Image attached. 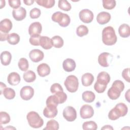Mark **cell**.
Returning a JSON list of instances; mask_svg holds the SVG:
<instances>
[{
    "label": "cell",
    "instance_id": "cell-1",
    "mask_svg": "<svg viewBox=\"0 0 130 130\" xmlns=\"http://www.w3.org/2000/svg\"><path fill=\"white\" fill-rule=\"evenodd\" d=\"M117 36L113 27L108 26L105 27L102 31V41L108 46L114 45L117 42Z\"/></svg>",
    "mask_w": 130,
    "mask_h": 130
},
{
    "label": "cell",
    "instance_id": "cell-2",
    "mask_svg": "<svg viewBox=\"0 0 130 130\" xmlns=\"http://www.w3.org/2000/svg\"><path fill=\"white\" fill-rule=\"evenodd\" d=\"M124 84L123 82L121 80H116L114 81L112 86L108 90V96L111 100H116L120 96V93L124 90Z\"/></svg>",
    "mask_w": 130,
    "mask_h": 130
},
{
    "label": "cell",
    "instance_id": "cell-3",
    "mask_svg": "<svg viewBox=\"0 0 130 130\" xmlns=\"http://www.w3.org/2000/svg\"><path fill=\"white\" fill-rule=\"evenodd\" d=\"M26 118L29 126L35 128L42 127L44 124L43 119L35 111H30L27 113Z\"/></svg>",
    "mask_w": 130,
    "mask_h": 130
},
{
    "label": "cell",
    "instance_id": "cell-4",
    "mask_svg": "<svg viewBox=\"0 0 130 130\" xmlns=\"http://www.w3.org/2000/svg\"><path fill=\"white\" fill-rule=\"evenodd\" d=\"M52 20L58 23L59 25L62 27H67L70 23L71 19L70 16L65 13L60 11H57L53 14L51 17Z\"/></svg>",
    "mask_w": 130,
    "mask_h": 130
},
{
    "label": "cell",
    "instance_id": "cell-5",
    "mask_svg": "<svg viewBox=\"0 0 130 130\" xmlns=\"http://www.w3.org/2000/svg\"><path fill=\"white\" fill-rule=\"evenodd\" d=\"M64 85L68 91L72 93L75 92L78 88V79L74 75H69L65 80Z\"/></svg>",
    "mask_w": 130,
    "mask_h": 130
},
{
    "label": "cell",
    "instance_id": "cell-6",
    "mask_svg": "<svg viewBox=\"0 0 130 130\" xmlns=\"http://www.w3.org/2000/svg\"><path fill=\"white\" fill-rule=\"evenodd\" d=\"M63 116L68 121H73L77 118V112L72 106L66 107L63 111Z\"/></svg>",
    "mask_w": 130,
    "mask_h": 130
},
{
    "label": "cell",
    "instance_id": "cell-7",
    "mask_svg": "<svg viewBox=\"0 0 130 130\" xmlns=\"http://www.w3.org/2000/svg\"><path fill=\"white\" fill-rule=\"evenodd\" d=\"M79 18L84 23H89L93 19V13L89 9H83L79 12Z\"/></svg>",
    "mask_w": 130,
    "mask_h": 130
},
{
    "label": "cell",
    "instance_id": "cell-8",
    "mask_svg": "<svg viewBox=\"0 0 130 130\" xmlns=\"http://www.w3.org/2000/svg\"><path fill=\"white\" fill-rule=\"evenodd\" d=\"M34 94V90L30 86H23L20 90V95L22 99L25 101L30 100Z\"/></svg>",
    "mask_w": 130,
    "mask_h": 130
},
{
    "label": "cell",
    "instance_id": "cell-9",
    "mask_svg": "<svg viewBox=\"0 0 130 130\" xmlns=\"http://www.w3.org/2000/svg\"><path fill=\"white\" fill-rule=\"evenodd\" d=\"M80 114L82 119L90 118L94 114L93 109L89 105H84L80 108Z\"/></svg>",
    "mask_w": 130,
    "mask_h": 130
},
{
    "label": "cell",
    "instance_id": "cell-10",
    "mask_svg": "<svg viewBox=\"0 0 130 130\" xmlns=\"http://www.w3.org/2000/svg\"><path fill=\"white\" fill-rule=\"evenodd\" d=\"M42 26L39 22H35L29 25L28 28V33L30 37L40 35L42 32Z\"/></svg>",
    "mask_w": 130,
    "mask_h": 130
},
{
    "label": "cell",
    "instance_id": "cell-11",
    "mask_svg": "<svg viewBox=\"0 0 130 130\" xmlns=\"http://www.w3.org/2000/svg\"><path fill=\"white\" fill-rule=\"evenodd\" d=\"M57 106L53 105H46L43 110V115L48 118H54L57 114Z\"/></svg>",
    "mask_w": 130,
    "mask_h": 130
},
{
    "label": "cell",
    "instance_id": "cell-12",
    "mask_svg": "<svg viewBox=\"0 0 130 130\" xmlns=\"http://www.w3.org/2000/svg\"><path fill=\"white\" fill-rule=\"evenodd\" d=\"M29 56L32 61L38 62L44 58V54L43 52L39 49H33L30 51Z\"/></svg>",
    "mask_w": 130,
    "mask_h": 130
},
{
    "label": "cell",
    "instance_id": "cell-13",
    "mask_svg": "<svg viewBox=\"0 0 130 130\" xmlns=\"http://www.w3.org/2000/svg\"><path fill=\"white\" fill-rule=\"evenodd\" d=\"M12 15L17 21H21L26 16V11L24 8L20 7L17 9H14L12 11Z\"/></svg>",
    "mask_w": 130,
    "mask_h": 130
},
{
    "label": "cell",
    "instance_id": "cell-14",
    "mask_svg": "<svg viewBox=\"0 0 130 130\" xmlns=\"http://www.w3.org/2000/svg\"><path fill=\"white\" fill-rule=\"evenodd\" d=\"M12 23L9 19H4L0 22V31L8 34L12 29Z\"/></svg>",
    "mask_w": 130,
    "mask_h": 130
},
{
    "label": "cell",
    "instance_id": "cell-15",
    "mask_svg": "<svg viewBox=\"0 0 130 130\" xmlns=\"http://www.w3.org/2000/svg\"><path fill=\"white\" fill-rule=\"evenodd\" d=\"M111 19V15L107 12L103 11L99 13L96 16V21L102 25L105 24L109 22Z\"/></svg>",
    "mask_w": 130,
    "mask_h": 130
},
{
    "label": "cell",
    "instance_id": "cell-16",
    "mask_svg": "<svg viewBox=\"0 0 130 130\" xmlns=\"http://www.w3.org/2000/svg\"><path fill=\"white\" fill-rule=\"evenodd\" d=\"M110 57H112V55L111 54L108 52H103L98 57V62L102 67H108L109 66L108 59Z\"/></svg>",
    "mask_w": 130,
    "mask_h": 130
},
{
    "label": "cell",
    "instance_id": "cell-17",
    "mask_svg": "<svg viewBox=\"0 0 130 130\" xmlns=\"http://www.w3.org/2000/svg\"><path fill=\"white\" fill-rule=\"evenodd\" d=\"M76 62L72 58H67L62 63V67L63 70L67 72L73 71L76 68Z\"/></svg>",
    "mask_w": 130,
    "mask_h": 130
},
{
    "label": "cell",
    "instance_id": "cell-18",
    "mask_svg": "<svg viewBox=\"0 0 130 130\" xmlns=\"http://www.w3.org/2000/svg\"><path fill=\"white\" fill-rule=\"evenodd\" d=\"M37 72L40 76L45 77L50 73V67L47 63H42L38 66Z\"/></svg>",
    "mask_w": 130,
    "mask_h": 130
},
{
    "label": "cell",
    "instance_id": "cell-19",
    "mask_svg": "<svg viewBox=\"0 0 130 130\" xmlns=\"http://www.w3.org/2000/svg\"><path fill=\"white\" fill-rule=\"evenodd\" d=\"M20 75L16 72L10 73L7 78V81L9 84L13 86L18 85L20 83Z\"/></svg>",
    "mask_w": 130,
    "mask_h": 130
},
{
    "label": "cell",
    "instance_id": "cell-20",
    "mask_svg": "<svg viewBox=\"0 0 130 130\" xmlns=\"http://www.w3.org/2000/svg\"><path fill=\"white\" fill-rule=\"evenodd\" d=\"M40 45L44 49L48 50L53 46L51 39L47 36H41L40 39Z\"/></svg>",
    "mask_w": 130,
    "mask_h": 130
},
{
    "label": "cell",
    "instance_id": "cell-21",
    "mask_svg": "<svg viewBox=\"0 0 130 130\" xmlns=\"http://www.w3.org/2000/svg\"><path fill=\"white\" fill-rule=\"evenodd\" d=\"M110 81V76L109 74L104 71L101 72L97 76V81L100 83L107 85Z\"/></svg>",
    "mask_w": 130,
    "mask_h": 130
},
{
    "label": "cell",
    "instance_id": "cell-22",
    "mask_svg": "<svg viewBox=\"0 0 130 130\" xmlns=\"http://www.w3.org/2000/svg\"><path fill=\"white\" fill-rule=\"evenodd\" d=\"M94 80L93 76L89 73L84 74L81 78L82 84L84 86H89L92 84Z\"/></svg>",
    "mask_w": 130,
    "mask_h": 130
},
{
    "label": "cell",
    "instance_id": "cell-23",
    "mask_svg": "<svg viewBox=\"0 0 130 130\" xmlns=\"http://www.w3.org/2000/svg\"><path fill=\"white\" fill-rule=\"evenodd\" d=\"M12 55L10 52L8 51H4L1 53V61L3 65L7 66H8L11 61Z\"/></svg>",
    "mask_w": 130,
    "mask_h": 130
},
{
    "label": "cell",
    "instance_id": "cell-24",
    "mask_svg": "<svg viewBox=\"0 0 130 130\" xmlns=\"http://www.w3.org/2000/svg\"><path fill=\"white\" fill-rule=\"evenodd\" d=\"M118 32L122 38H127L130 35L129 26L125 23L121 24L118 28Z\"/></svg>",
    "mask_w": 130,
    "mask_h": 130
},
{
    "label": "cell",
    "instance_id": "cell-25",
    "mask_svg": "<svg viewBox=\"0 0 130 130\" xmlns=\"http://www.w3.org/2000/svg\"><path fill=\"white\" fill-rule=\"evenodd\" d=\"M82 97L83 100L85 102L92 103L95 100V95L92 91L87 90L83 92Z\"/></svg>",
    "mask_w": 130,
    "mask_h": 130
},
{
    "label": "cell",
    "instance_id": "cell-26",
    "mask_svg": "<svg viewBox=\"0 0 130 130\" xmlns=\"http://www.w3.org/2000/svg\"><path fill=\"white\" fill-rule=\"evenodd\" d=\"M23 77L25 82L30 83L34 82L36 80V75L34 72L31 70H29L23 74Z\"/></svg>",
    "mask_w": 130,
    "mask_h": 130
},
{
    "label": "cell",
    "instance_id": "cell-27",
    "mask_svg": "<svg viewBox=\"0 0 130 130\" xmlns=\"http://www.w3.org/2000/svg\"><path fill=\"white\" fill-rule=\"evenodd\" d=\"M115 107L117 110L121 117L124 116L126 115L128 111V108L125 104L123 103H118L116 105Z\"/></svg>",
    "mask_w": 130,
    "mask_h": 130
},
{
    "label": "cell",
    "instance_id": "cell-28",
    "mask_svg": "<svg viewBox=\"0 0 130 130\" xmlns=\"http://www.w3.org/2000/svg\"><path fill=\"white\" fill-rule=\"evenodd\" d=\"M7 40L10 44L16 45L19 42L20 37L16 33H11L8 35Z\"/></svg>",
    "mask_w": 130,
    "mask_h": 130
},
{
    "label": "cell",
    "instance_id": "cell-29",
    "mask_svg": "<svg viewBox=\"0 0 130 130\" xmlns=\"http://www.w3.org/2000/svg\"><path fill=\"white\" fill-rule=\"evenodd\" d=\"M52 45L55 48H59L63 46V40L62 38L59 36H55L51 38Z\"/></svg>",
    "mask_w": 130,
    "mask_h": 130
},
{
    "label": "cell",
    "instance_id": "cell-30",
    "mask_svg": "<svg viewBox=\"0 0 130 130\" xmlns=\"http://www.w3.org/2000/svg\"><path fill=\"white\" fill-rule=\"evenodd\" d=\"M4 97L8 100H12L15 96V90L10 87H6L5 88L2 93Z\"/></svg>",
    "mask_w": 130,
    "mask_h": 130
},
{
    "label": "cell",
    "instance_id": "cell-31",
    "mask_svg": "<svg viewBox=\"0 0 130 130\" xmlns=\"http://www.w3.org/2000/svg\"><path fill=\"white\" fill-rule=\"evenodd\" d=\"M59 129L58 122L54 119L50 120L47 122L46 126L44 128V130H57Z\"/></svg>",
    "mask_w": 130,
    "mask_h": 130
},
{
    "label": "cell",
    "instance_id": "cell-32",
    "mask_svg": "<svg viewBox=\"0 0 130 130\" xmlns=\"http://www.w3.org/2000/svg\"><path fill=\"white\" fill-rule=\"evenodd\" d=\"M36 2L40 6H43L46 8H51L55 4L54 0H37Z\"/></svg>",
    "mask_w": 130,
    "mask_h": 130
},
{
    "label": "cell",
    "instance_id": "cell-33",
    "mask_svg": "<svg viewBox=\"0 0 130 130\" xmlns=\"http://www.w3.org/2000/svg\"><path fill=\"white\" fill-rule=\"evenodd\" d=\"M82 128L84 130H96L98 128V125L93 121H87L83 123Z\"/></svg>",
    "mask_w": 130,
    "mask_h": 130
},
{
    "label": "cell",
    "instance_id": "cell-34",
    "mask_svg": "<svg viewBox=\"0 0 130 130\" xmlns=\"http://www.w3.org/2000/svg\"><path fill=\"white\" fill-rule=\"evenodd\" d=\"M58 6L59 8L65 11H70L72 8L71 4L67 0H59L58 3Z\"/></svg>",
    "mask_w": 130,
    "mask_h": 130
},
{
    "label": "cell",
    "instance_id": "cell-35",
    "mask_svg": "<svg viewBox=\"0 0 130 130\" xmlns=\"http://www.w3.org/2000/svg\"><path fill=\"white\" fill-rule=\"evenodd\" d=\"M18 65L22 71H26L29 67L28 61L25 58H21L18 61Z\"/></svg>",
    "mask_w": 130,
    "mask_h": 130
},
{
    "label": "cell",
    "instance_id": "cell-36",
    "mask_svg": "<svg viewBox=\"0 0 130 130\" xmlns=\"http://www.w3.org/2000/svg\"><path fill=\"white\" fill-rule=\"evenodd\" d=\"M88 33V29L87 27L84 25H79L76 29V34L78 36L82 37L87 35Z\"/></svg>",
    "mask_w": 130,
    "mask_h": 130
},
{
    "label": "cell",
    "instance_id": "cell-37",
    "mask_svg": "<svg viewBox=\"0 0 130 130\" xmlns=\"http://www.w3.org/2000/svg\"><path fill=\"white\" fill-rule=\"evenodd\" d=\"M11 118L9 114L6 112H0V124H5L8 123L10 121Z\"/></svg>",
    "mask_w": 130,
    "mask_h": 130
},
{
    "label": "cell",
    "instance_id": "cell-38",
    "mask_svg": "<svg viewBox=\"0 0 130 130\" xmlns=\"http://www.w3.org/2000/svg\"><path fill=\"white\" fill-rule=\"evenodd\" d=\"M103 7L108 10H112L116 6V1L115 0H103Z\"/></svg>",
    "mask_w": 130,
    "mask_h": 130
},
{
    "label": "cell",
    "instance_id": "cell-39",
    "mask_svg": "<svg viewBox=\"0 0 130 130\" xmlns=\"http://www.w3.org/2000/svg\"><path fill=\"white\" fill-rule=\"evenodd\" d=\"M120 117V115L115 107L113 108H112L109 112L108 117L110 120H115L118 119Z\"/></svg>",
    "mask_w": 130,
    "mask_h": 130
},
{
    "label": "cell",
    "instance_id": "cell-40",
    "mask_svg": "<svg viewBox=\"0 0 130 130\" xmlns=\"http://www.w3.org/2000/svg\"><path fill=\"white\" fill-rule=\"evenodd\" d=\"M54 95L57 99L59 104L64 103L67 99V95L63 91H59L54 93Z\"/></svg>",
    "mask_w": 130,
    "mask_h": 130
},
{
    "label": "cell",
    "instance_id": "cell-41",
    "mask_svg": "<svg viewBox=\"0 0 130 130\" xmlns=\"http://www.w3.org/2000/svg\"><path fill=\"white\" fill-rule=\"evenodd\" d=\"M107 85H105L96 81L94 85V89L98 93H103L105 91L107 88Z\"/></svg>",
    "mask_w": 130,
    "mask_h": 130
},
{
    "label": "cell",
    "instance_id": "cell-42",
    "mask_svg": "<svg viewBox=\"0 0 130 130\" xmlns=\"http://www.w3.org/2000/svg\"><path fill=\"white\" fill-rule=\"evenodd\" d=\"M46 104V105H53V106H57L59 103H58V101L57 100V98L54 94V95L49 96L47 99Z\"/></svg>",
    "mask_w": 130,
    "mask_h": 130
},
{
    "label": "cell",
    "instance_id": "cell-43",
    "mask_svg": "<svg viewBox=\"0 0 130 130\" xmlns=\"http://www.w3.org/2000/svg\"><path fill=\"white\" fill-rule=\"evenodd\" d=\"M41 10L37 8H34L31 9L29 12L30 17L32 19H36L40 17L41 15Z\"/></svg>",
    "mask_w": 130,
    "mask_h": 130
},
{
    "label": "cell",
    "instance_id": "cell-44",
    "mask_svg": "<svg viewBox=\"0 0 130 130\" xmlns=\"http://www.w3.org/2000/svg\"><path fill=\"white\" fill-rule=\"evenodd\" d=\"M50 91L52 93H55L59 91H63V89L62 86L57 83L53 84L50 87Z\"/></svg>",
    "mask_w": 130,
    "mask_h": 130
},
{
    "label": "cell",
    "instance_id": "cell-45",
    "mask_svg": "<svg viewBox=\"0 0 130 130\" xmlns=\"http://www.w3.org/2000/svg\"><path fill=\"white\" fill-rule=\"evenodd\" d=\"M41 36H32L29 38V43L34 46H39L40 45V39Z\"/></svg>",
    "mask_w": 130,
    "mask_h": 130
},
{
    "label": "cell",
    "instance_id": "cell-46",
    "mask_svg": "<svg viewBox=\"0 0 130 130\" xmlns=\"http://www.w3.org/2000/svg\"><path fill=\"white\" fill-rule=\"evenodd\" d=\"M8 3L10 6L14 9L19 8L21 5V2L19 0H9Z\"/></svg>",
    "mask_w": 130,
    "mask_h": 130
},
{
    "label": "cell",
    "instance_id": "cell-47",
    "mask_svg": "<svg viewBox=\"0 0 130 130\" xmlns=\"http://www.w3.org/2000/svg\"><path fill=\"white\" fill-rule=\"evenodd\" d=\"M122 77L127 82H129V68H126L123 70L122 72Z\"/></svg>",
    "mask_w": 130,
    "mask_h": 130
},
{
    "label": "cell",
    "instance_id": "cell-48",
    "mask_svg": "<svg viewBox=\"0 0 130 130\" xmlns=\"http://www.w3.org/2000/svg\"><path fill=\"white\" fill-rule=\"evenodd\" d=\"M8 34H5L2 32L0 31V39L1 41H5L7 39Z\"/></svg>",
    "mask_w": 130,
    "mask_h": 130
},
{
    "label": "cell",
    "instance_id": "cell-49",
    "mask_svg": "<svg viewBox=\"0 0 130 130\" xmlns=\"http://www.w3.org/2000/svg\"><path fill=\"white\" fill-rule=\"evenodd\" d=\"M35 2V1H32V0H28V1H23V3L27 6H30L32 4H34V3Z\"/></svg>",
    "mask_w": 130,
    "mask_h": 130
},
{
    "label": "cell",
    "instance_id": "cell-50",
    "mask_svg": "<svg viewBox=\"0 0 130 130\" xmlns=\"http://www.w3.org/2000/svg\"><path fill=\"white\" fill-rule=\"evenodd\" d=\"M101 129H113V127L110 125H106L101 128Z\"/></svg>",
    "mask_w": 130,
    "mask_h": 130
},
{
    "label": "cell",
    "instance_id": "cell-51",
    "mask_svg": "<svg viewBox=\"0 0 130 130\" xmlns=\"http://www.w3.org/2000/svg\"><path fill=\"white\" fill-rule=\"evenodd\" d=\"M6 88V84H4L3 82H1V94H2L4 89L5 88Z\"/></svg>",
    "mask_w": 130,
    "mask_h": 130
},
{
    "label": "cell",
    "instance_id": "cell-52",
    "mask_svg": "<svg viewBox=\"0 0 130 130\" xmlns=\"http://www.w3.org/2000/svg\"><path fill=\"white\" fill-rule=\"evenodd\" d=\"M129 89H128L127 92L125 93V99L128 102H129Z\"/></svg>",
    "mask_w": 130,
    "mask_h": 130
},
{
    "label": "cell",
    "instance_id": "cell-53",
    "mask_svg": "<svg viewBox=\"0 0 130 130\" xmlns=\"http://www.w3.org/2000/svg\"><path fill=\"white\" fill-rule=\"evenodd\" d=\"M1 9H2L5 6V1H1Z\"/></svg>",
    "mask_w": 130,
    "mask_h": 130
}]
</instances>
